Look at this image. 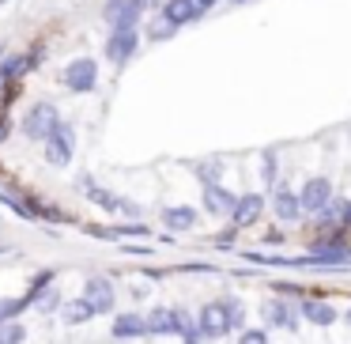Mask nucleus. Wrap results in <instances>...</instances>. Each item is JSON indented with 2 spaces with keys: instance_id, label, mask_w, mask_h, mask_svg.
I'll return each instance as SVG.
<instances>
[{
  "instance_id": "1",
  "label": "nucleus",
  "mask_w": 351,
  "mask_h": 344,
  "mask_svg": "<svg viewBox=\"0 0 351 344\" xmlns=\"http://www.w3.org/2000/svg\"><path fill=\"white\" fill-rule=\"evenodd\" d=\"M140 0H106V8H102V19H106L114 31H136L140 23Z\"/></svg>"
},
{
  "instance_id": "2",
  "label": "nucleus",
  "mask_w": 351,
  "mask_h": 344,
  "mask_svg": "<svg viewBox=\"0 0 351 344\" xmlns=\"http://www.w3.org/2000/svg\"><path fill=\"white\" fill-rule=\"evenodd\" d=\"M95 84H99V65H95L91 57H76V61L64 69V87H69V91H91Z\"/></svg>"
},
{
  "instance_id": "3",
  "label": "nucleus",
  "mask_w": 351,
  "mask_h": 344,
  "mask_svg": "<svg viewBox=\"0 0 351 344\" xmlns=\"http://www.w3.org/2000/svg\"><path fill=\"white\" fill-rule=\"evenodd\" d=\"M57 125H61V122H57V110L49 106V102H38V106H34L31 114L23 117V133H27L31 140H46L49 133L57 129Z\"/></svg>"
},
{
  "instance_id": "4",
  "label": "nucleus",
  "mask_w": 351,
  "mask_h": 344,
  "mask_svg": "<svg viewBox=\"0 0 351 344\" xmlns=\"http://www.w3.org/2000/svg\"><path fill=\"white\" fill-rule=\"evenodd\" d=\"M72 144H76V137H72V125H57V129L46 137V159L53 163V167H69Z\"/></svg>"
},
{
  "instance_id": "5",
  "label": "nucleus",
  "mask_w": 351,
  "mask_h": 344,
  "mask_svg": "<svg viewBox=\"0 0 351 344\" xmlns=\"http://www.w3.org/2000/svg\"><path fill=\"white\" fill-rule=\"evenodd\" d=\"M298 197H302V212H325L332 200V185H328V178H310Z\"/></svg>"
},
{
  "instance_id": "6",
  "label": "nucleus",
  "mask_w": 351,
  "mask_h": 344,
  "mask_svg": "<svg viewBox=\"0 0 351 344\" xmlns=\"http://www.w3.org/2000/svg\"><path fill=\"white\" fill-rule=\"evenodd\" d=\"M204 0H167V4H162V16L170 19V23H193V19H200L204 16Z\"/></svg>"
},
{
  "instance_id": "7",
  "label": "nucleus",
  "mask_w": 351,
  "mask_h": 344,
  "mask_svg": "<svg viewBox=\"0 0 351 344\" xmlns=\"http://www.w3.org/2000/svg\"><path fill=\"white\" fill-rule=\"evenodd\" d=\"M261 314H265V321L276 325V329H298V310L287 303V299H268Z\"/></svg>"
},
{
  "instance_id": "8",
  "label": "nucleus",
  "mask_w": 351,
  "mask_h": 344,
  "mask_svg": "<svg viewBox=\"0 0 351 344\" xmlns=\"http://www.w3.org/2000/svg\"><path fill=\"white\" fill-rule=\"evenodd\" d=\"M227 329H230L227 303H208L204 310H200V333H204V336H223Z\"/></svg>"
},
{
  "instance_id": "9",
  "label": "nucleus",
  "mask_w": 351,
  "mask_h": 344,
  "mask_svg": "<svg viewBox=\"0 0 351 344\" xmlns=\"http://www.w3.org/2000/svg\"><path fill=\"white\" fill-rule=\"evenodd\" d=\"M84 299L91 303V310L95 314H106V310H114V288H110V280H87V288H84Z\"/></svg>"
},
{
  "instance_id": "10",
  "label": "nucleus",
  "mask_w": 351,
  "mask_h": 344,
  "mask_svg": "<svg viewBox=\"0 0 351 344\" xmlns=\"http://www.w3.org/2000/svg\"><path fill=\"white\" fill-rule=\"evenodd\" d=\"M136 54V31H114V38L106 42V57L114 65L129 61V57Z\"/></svg>"
},
{
  "instance_id": "11",
  "label": "nucleus",
  "mask_w": 351,
  "mask_h": 344,
  "mask_svg": "<svg viewBox=\"0 0 351 344\" xmlns=\"http://www.w3.org/2000/svg\"><path fill=\"white\" fill-rule=\"evenodd\" d=\"M265 212V197L261 193H250V197H238V205H234V223L238 227H250V223H257V216Z\"/></svg>"
},
{
  "instance_id": "12",
  "label": "nucleus",
  "mask_w": 351,
  "mask_h": 344,
  "mask_svg": "<svg viewBox=\"0 0 351 344\" xmlns=\"http://www.w3.org/2000/svg\"><path fill=\"white\" fill-rule=\"evenodd\" d=\"M234 205H238V197L230 190H223V185H208V190H204V208H208V212L230 216V212H234Z\"/></svg>"
},
{
  "instance_id": "13",
  "label": "nucleus",
  "mask_w": 351,
  "mask_h": 344,
  "mask_svg": "<svg viewBox=\"0 0 351 344\" xmlns=\"http://www.w3.org/2000/svg\"><path fill=\"white\" fill-rule=\"evenodd\" d=\"M276 216L295 223L298 216H302V197H295L291 190H276Z\"/></svg>"
},
{
  "instance_id": "14",
  "label": "nucleus",
  "mask_w": 351,
  "mask_h": 344,
  "mask_svg": "<svg viewBox=\"0 0 351 344\" xmlns=\"http://www.w3.org/2000/svg\"><path fill=\"white\" fill-rule=\"evenodd\" d=\"M147 333H178V310H167V306H162V310H152L147 314Z\"/></svg>"
},
{
  "instance_id": "15",
  "label": "nucleus",
  "mask_w": 351,
  "mask_h": 344,
  "mask_svg": "<svg viewBox=\"0 0 351 344\" xmlns=\"http://www.w3.org/2000/svg\"><path fill=\"white\" fill-rule=\"evenodd\" d=\"M140 333H147V318H140V314H121L114 321V336H140Z\"/></svg>"
},
{
  "instance_id": "16",
  "label": "nucleus",
  "mask_w": 351,
  "mask_h": 344,
  "mask_svg": "<svg viewBox=\"0 0 351 344\" xmlns=\"http://www.w3.org/2000/svg\"><path fill=\"white\" fill-rule=\"evenodd\" d=\"M162 223H167L170 231H189L193 223H197V212H193V208H167V212H162Z\"/></svg>"
},
{
  "instance_id": "17",
  "label": "nucleus",
  "mask_w": 351,
  "mask_h": 344,
  "mask_svg": "<svg viewBox=\"0 0 351 344\" xmlns=\"http://www.w3.org/2000/svg\"><path fill=\"white\" fill-rule=\"evenodd\" d=\"M302 314L313 321V325H332V321H336V310L328 303H317V299H310V303L302 306Z\"/></svg>"
},
{
  "instance_id": "18",
  "label": "nucleus",
  "mask_w": 351,
  "mask_h": 344,
  "mask_svg": "<svg viewBox=\"0 0 351 344\" xmlns=\"http://www.w3.org/2000/svg\"><path fill=\"white\" fill-rule=\"evenodd\" d=\"M64 321L69 325H80V321H87V318H95V310H91V303L87 299H76V303H64Z\"/></svg>"
},
{
  "instance_id": "19",
  "label": "nucleus",
  "mask_w": 351,
  "mask_h": 344,
  "mask_svg": "<svg viewBox=\"0 0 351 344\" xmlns=\"http://www.w3.org/2000/svg\"><path fill=\"white\" fill-rule=\"evenodd\" d=\"M84 190L91 193V200H99V208H106V212H121V205H125L121 197H114V193L99 190V185H91V182H84Z\"/></svg>"
},
{
  "instance_id": "20",
  "label": "nucleus",
  "mask_w": 351,
  "mask_h": 344,
  "mask_svg": "<svg viewBox=\"0 0 351 344\" xmlns=\"http://www.w3.org/2000/svg\"><path fill=\"white\" fill-rule=\"evenodd\" d=\"M23 341V325L19 321H0V344H19Z\"/></svg>"
},
{
  "instance_id": "21",
  "label": "nucleus",
  "mask_w": 351,
  "mask_h": 344,
  "mask_svg": "<svg viewBox=\"0 0 351 344\" xmlns=\"http://www.w3.org/2000/svg\"><path fill=\"white\" fill-rule=\"evenodd\" d=\"M174 31H178V23H170L167 16L155 19V23H152V42H167V38H174Z\"/></svg>"
},
{
  "instance_id": "22",
  "label": "nucleus",
  "mask_w": 351,
  "mask_h": 344,
  "mask_svg": "<svg viewBox=\"0 0 351 344\" xmlns=\"http://www.w3.org/2000/svg\"><path fill=\"white\" fill-rule=\"evenodd\" d=\"M197 329H200V325H193V318H189V314H185V310H178V333H182V336H197Z\"/></svg>"
},
{
  "instance_id": "23",
  "label": "nucleus",
  "mask_w": 351,
  "mask_h": 344,
  "mask_svg": "<svg viewBox=\"0 0 351 344\" xmlns=\"http://www.w3.org/2000/svg\"><path fill=\"white\" fill-rule=\"evenodd\" d=\"M238 344H268V336H265V329H245L238 336Z\"/></svg>"
},
{
  "instance_id": "24",
  "label": "nucleus",
  "mask_w": 351,
  "mask_h": 344,
  "mask_svg": "<svg viewBox=\"0 0 351 344\" xmlns=\"http://www.w3.org/2000/svg\"><path fill=\"white\" fill-rule=\"evenodd\" d=\"M19 306H23V303H16V299H0V321H8Z\"/></svg>"
},
{
  "instance_id": "25",
  "label": "nucleus",
  "mask_w": 351,
  "mask_h": 344,
  "mask_svg": "<svg viewBox=\"0 0 351 344\" xmlns=\"http://www.w3.org/2000/svg\"><path fill=\"white\" fill-rule=\"evenodd\" d=\"M31 65H34L31 57H19V61H12V65H8V80H16L19 72H23V69H31Z\"/></svg>"
},
{
  "instance_id": "26",
  "label": "nucleus",
  "mask_w": 351,
  "mask_h": 344,
  "mask_svg": "<svg viewBox=\"0 0 351 344\" xmlns=\"http://www.w3.org/2000/svg\"><path fill=\"white\" fill-rule=\"evenodd\" d=\"M227 321H230V329L242 325V303H227Z\"/></svg>"
},
{
  "instance_id": "27",
  "label": "nucleus",
  "mask_w": 351,
  "mask_h": 344,
  "mask_svg": "<svg viewBox=\"0 0 351 344\" xmlns=\"http://www.w3.org/2000/svg\"><path fill=\"white\" fill-rule=\"evenodd\" d=\"M265 182H276V155L265 152Z\"/></svg>"
},
{
  "instance_id": "28",
  "label": "nucleus",
  "mask_w": 351,
  "mask_h": 344,
  "mask_svg": "<svg viewBox=\"0 0 351 344\" xmlns=\"http://www.w3.org/2000/svg\"><path fill=\"white\" fill-rule=\"evenodd\" d=\"M197 174H200V182H204V185H215V178H219V170H215V167H200Z\"/></svg>"
},
{
  "instance_id": "29",
  "label": "nucleus",
  "mask_w": 351,
  "mask_h": 344,
  "mask_svg": "<svg viewBox=\"0 0 351 344\" xmlns=\"http://www.w3.org/2000/svg\"><path fill=\"white\" fill-rule=\"evenodd\" d=\"M53 303H57V299H53V291H46V299H38V306H42V310H53Z\"/></svg>"
},
{
  "instance_id": "30",
  "label": "nucleus",
  "mask_w": 351,
  "mask_h": 344,
  "mask_svg": "<svg viewBox=\"0 0 351 344\" xmlns=\"http://www.w3.org/2000/svg\"><path fill=\"white\" fill-rule=\"evenodd\" d=\"M167 0H140V8H162Z\"/></svg>"
},
{
  "instance_id": "31",
  "label": "nucleus",
  "mask_w": 351,
  "mask_h": 344,
  "mask_svg": "<svg viewBox=\"0 0 351 344\" xmlns=\"http://www.w3.org/2000/svg\"><path fill=\"white\" fill-rule=\"evenodd\" d=\"M185 344H197V336H185Z\"/></svg>"
},
{
  "instance_id": "32",
  "label": "nucleus",
  "mask_w": 351,
  "mask_h": 344,
  "mask_svg": "<svg viewBox=\"0 0 351 344\" xmlns=\"http://www.w3.org/2000/svg\"><path fill=\"white\" fill-rule=\"evenodd\" d=\"M348 325H351V310H348Z\"/></svg>"
},
{
  "instance_id": "33",
  "label": "nucleus",
  "mask_w": 351,
  "mask_h": 344,
  "mask_svg": "<svg viewBox=\"0 0 351 344\" xmlns=\"http://www.w3.org/2000/svg\"><path fill=\"white\" fill-rule=\"evenodd\" d=\"M204 4H215V0H204Z\"/></svg>"
}]
</instances>
